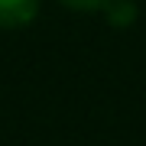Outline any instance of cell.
<instances>
[{
  "instance_id": "cell-3",
  "label": "cell",
  "mask_w": 146,
  "mask_h": 146,
  "mask_svg": "<svg viewBox=\"0 0 146 146\" xmlns=\"http://www.w3.org/2000/svg\"><path fill=\"white\" fill-rule=\"evenodd\" d=\"M58 3L72 13H101L110 0H58Z\"/></svg>"
},
{
  "instance_id": "cell-2",
  "label": "cell",
  "mask_w": 146,
  "mask_h": 146,
  "mask_svg": "<svg viewBox=\"0 0 146 146\" xmlns=\"http://www.w3.org/2000/svg\"><path fill=\"white\" fill-rule=\"evenodd\" d=\"M101 16L110 29H130L140 20V7H136V0H110L101 10Z\"/></svg>"
},
{
  "instance_id": "cell-1",
  "label": "cell",
  "mask_w": 146,
  "mask_h": 146,
  "mask_svg": "<svg viewBox=\"0 0 146 146\" xmlns=\"http://www.w3.org/2000/svg\"><path fill=\"white\" fill-rule=\"evenodd\" d=\"M42 0H0V33H16L36 23Z\"/></svg>"
}]
</instances>
